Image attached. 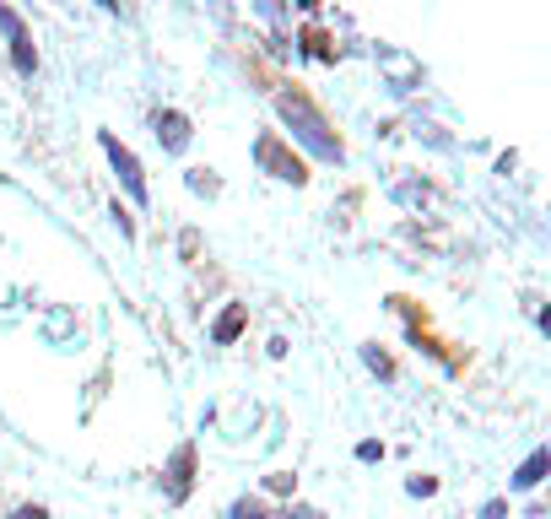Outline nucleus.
I'll return each mask as SVG.
<instances>
[{
  "mask_svg": "<svg viewBox=\"0 0 551 519\" xmlns=\"http://www.w3.org/2000/svg\"><path fill=\"white\" fill-rule=\"evenodd\" d=\"M276 109L292 119V130H298V136H303L308 146H314L319 157H341V141H335L330 130H325V119L314 114V103H308V98H298V92H281V98H276Z\"/></svg>",
  "mask_w": 551,
  "mask_h": 519,
  "instance_id": "obj_1",
  "label": "nucleus"
},
{
  "mask_svg": "<svg viewBox=\"0 0 551 519\" xmlns=\"http://www.w3.org/2000/svg\"><path fill=\"white\" fill-rule=\"evenodd\" d=\"M103 152H109V163H114V173H119V184L130 190V201H146V179H141V163L125 152L114 136H103Z\"/></svg>",
  "mask_w": 551,
  "mask_h": 519,
  "instance_id": "obj_2",
  "label": "nucleus"
},
{
  "mask_svg": "<svg viewBox=\"0 0 551 519\" xmlns=\"http://www.w3.org/2000/svg\"><path fill=\"white\" fill-rule=\"evenodd\" d=\"M0 33H6L11 55H17V71H33V44H28V28H22V17L0 0Z\"/></svg>",
  "mask_w": 551,
  "mask_h": 519,
  "instance_id": "obj_3",
  "label": "nucleus"
},
{
  "mask_svg": "<svg viewBox=\"0 0 551 519\" xmlns=\"http://www.w3.org/2000/svg\"><path fill=\"white\" fill-rule=\"evenodd\" d=\"M254 157H260V163L271 168L276 179H292V184H303V163H298V157H287V152H281V146H276V136H265L260 146H254Z\"/></svg>",
  "mask_w": 551,
  "mask_h": 519,
  "instance_id": "obj_4",
  "label": "nucleus"
},
{
  "mask_svg": "<svg viewBox=\"0 0 551 519\" xmlns=\"http://www.w3.org/2000/svg\"><path fill=\"white\" fill-rule=\"evenodd\" d=\"M157 141H163L168 152H184V146H190V119L184 114H157Z\"/></svg>",
  "mask_w": 551,
  "mask_h": 519,
  "instance_id": "obj_5",
  "label": "nucleus"
},
{
  "mask_svg": "<svg viewBox=\"0 0 551 519\" xmlns=\"http://www.w3.org/2000/svg\"><path fill=\"white\" fill-rule=\"evenodd\" d=\"M546 465H551V455H546V449H535V455H530V460L519 465L514 487H535V482H541V476H546Z\"/></svg>",
  "mask_w": 551,
  "mask_h": 519,
  "instance_id": "obj_6",
  "label": "nucleus"
},
{
  "mask_svg": "<svg viewBox=\"0 0 551 519\" xmlns=\"http://www.w3.org/2000/svg\"><path fill=\"white\" fill-rule=\"evenodd\" d=\"M238 330H244V309H227V314L217 319V325H211V336H217V341L227 346V341L238 336Z\"/></svg>",
  "mask_w": 551,
  "mask_h": 519,
  "instance_id": "obj_7",
  "label": "nucleus"
},
{
  "mask_svg": "<svg viewBox=\"0 0 551 519\" xmlns=\"http://www.w3.org/2000/svg\"><path fill=\"white\" fill-rule=\"evenodd\" d=\"M233 519H265V514H260V503H238Z\"/></svg>",
  "mask_w": 551,
  "mask_h": 519,
  "instance_id": "obj_8",
  "label": "nucleus"
},
{
  "mask_svg": "<svg viewBox=\"0 0 551 519\" xmlns=\"http://www.w3.org/2000/svg\"><path fill=\"white\" fill-rule=\"evenodd\" d=\"M17 519H44V509H22Z\"/></svg>",
  "mask_w": 551,
  "mask_h": 519,
  "instance_id": "obj_9",
  "label": "nucleus"
},
{
  "mask_svg": "<svg viewBox=\"0 0 551 519\" xmlns=\"http://www.w3.org/2000/svg\"><path fill=\"white\" fill-rule=\"evenodd\" d=\"M298 6H308V0H298Z\"/></svg>",
  "mask_w": 551,
  "mask_h": 519,
  "instance_id": "obj_10",
  "label": "nucleus"
}]
</instances>
